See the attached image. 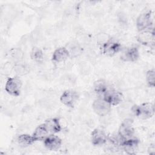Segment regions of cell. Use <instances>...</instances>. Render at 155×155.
<instances>
[{"mask_svg":"<svg viewBox=\"0 0 155 155\" xmlns=\"http://www.w3.org/2000/svg\"><path fill=\"white\" fill-rule=\"evenodd\" d=\"M70 56V53L67 48L64 47H60L57 48L53 53L52 56V60L55 62H62L67 59Z\"/></svg>","mask_w":155,"mask_h":155,"instance_id":"obj_13","label":"cell"},{"mask_svg":"<svg viewBox=\"0 0 155 155\" xmlns=\"http://www.w3.org/2000/svg\"><path fill=\"white\" fill-rule=\"evenodd\" d=\"M62 144L61 139L54 135H50L44 139V145L45 147L50 150H58Z\"/></svg>","mask_w":155,"mask_h":155,"instance_id":"obj_9","label":"cell"},{"mask_svg":"<svg viewBox=\"0 0 155 155\" xmlns=\"http://www.w3.org/2000/svg\"><path fill=\"white\" fill-rule=\"evenodd\" d=\"M22 87V82L18 77L9 78L6 81L5 90L9 94L13 96H18L20 94Z\"/></svg>","mask_w":155,"mask_h":155,"instance_id":"obj_2","label":"cell"},{"mask_svg":"<svg viewBox=\"0 0 155 155\" xmlns=\"http://www.w3.org/2000/svg\"><path fill=\"white\" fill-rule=\"evenodd\" d=\"M17 140L18 143L23 147H28L31 145L35 141H36L33 136H30L27 134H22L19 135Z\"/></svg>","mask_w":155,"mask_h":155,"instance_id":"obj_18","label":"cell"},{"mask_svg":"<svg viewBox=\"0 0 155 155\" xmlns=\"http://www.w3.org/2000/svg\"><path fill=\"white\" fill-rule=\"evenodd\" d=\"M11 56L12 58L17 61H19L21 60L24 57V53L21 48H14L12 50Z\"/></svg>","mask_w":155,"mask_h":155,"instance_id":"obj_21","label":"cell"},{"mask_svg":"<svg viewBox=\"0 0 155 155\" xmlns=\"http://www.w3.org/2000/svg\"><path fill=\"white\" fill-rule=\"evenodd\" d=\"M94 87L95 92L100 96L99 97H102L110 88L105 82L102 80L96 81L95 82Z\"/></svg>","mask_w":155,"mask_h":155,"instance_id":"obj_17","label":"cell"},{"mask_svg":"<svg viewBox=\"0 0 155 155\" xmlns=\"http://www.w3.org/2000/svg\"><path fill=\"white\" fill-rule=\"evenodd\" d=\"M154 78L155 73L153 70H151L147 71L146 74V79L148 84L151 87L154 86Z\"/></svg>","mask_w":155,"mask_h":155,"instance_id":"obj_23","label":"cell"},{"mask_svg":"<svg viewBox=\"0 0 155 155\" xmlns=\"http://www.w3.org/2000/svg\"><path fill=\"white\" fill-rule=\"evenodd\" d=\"M139 56V53L136 47H131L127 48L121 54L120 58L125 62L136 61Z\"/></svg>","mask_w":155,"mask_h":155,"instance_id":"obj_11","label":"cell"},{"mask_svg":"<svg viewBox=\"0 0 155 155\" xmlns=\"http://www.w3.org/2000/svg\"><path fill=\"white\" fill-rule=\"evenodd\" d=\"M131 111L136 116L145 119L151 117L154 114V108L152 104L144 103L139 105L133 106Z\"/></svg>","mask_w":155,"mask_h":155,"instance_id":"obj_1","label":"cell"},{"mask_svg":"<svg viewBox=\"0 0 155 155\" xmlns=\"http://www.w3.org/2000/svg\"><path fill=\"white\" fill-rule=\"evenodd\" d=\"M91 142L94 145L99 146L107 142V137L105 132L101 129H95L93 131L91 136Z\"/></svg>","mask_w":155,"mask_h":155,"instance_id":"obj_10","label":"cell"},{"mask_svg":"<svg viewBox=\"0 0 155 155\" xmlns=\"http://www.w3.org/2000/svg\"><path fill=\"white\" fill-rule=\"evenodd\" d=\"M13 70L18 75H24L28 71V67L22 63H16L13 66Z\"/></svg>","mask_w":155,"mask_h":155,"instance_id":"obj_20","label":"cell"},{"mask_svg":"<svg viewBox=\"0 0 155 155\" xmlns=\"http://www.w3.org/2000/svg\"><path fill=\"white\" fill-rule=\"evenodd\" d=\"M32 58L36 62H40L43 60L44 54L42 51L39 48H35L31 53Z\"/></svg>","mask_w":155,"mask_h":155,"instance_id":"obj_22","label":"cell"},{"mask_svg":"<svg viewBox=\"0 0 155 155\" xmlns=\"http://www.w3.org/2000/svg\"><path fill=\"white\" fill-rule=\"evenodd\" d=\"M49 133H50V132H49L45 124H43L39 125L35 129L32 136L34 137L35 140L37 141V140H41L44 139L46 137H47L48 136Z\"/></svg>","mask_w":155,"mask_h":155,"instance_id":"obj_15","label":"cell"},{"mask_svg":"<svg viewBox=\"0 0 155 155\" xmlns=\"http://www.w3.org/2000/svg\"><path fill=\"white\" fill-rule=\"evenodd\" d=\"M108 102L110 105H117L122 101V95L120 93L116 91L111 87L101 97Z\"/></svg>","mask_w":155,"mask_h":155,"instance_id":"obj_4","label":"cell"},{"mask_svg":"<svg viewBox=\"0 0 155 155\" xmlns=\"http://www.w3.org/2000/svg\"><path fill=\"white\" fill-rule=\"evenodd\" d=\"M45 124L50 133H56L61 130V125L58 118H50L47 120Z\"/></svg>","mask_w":155,"mask_h":155,"instance_id":"obj_16","label":"cell"},{"mask_svg":"<svg viewBox=\"0 0 155 155\" xmlns=\"http://www.w3.org/2000/svg\"><path fill=\"white\" fill-rule=\"evenodd\" d=\"M132 120L127 119L120 125L119 130V134L124 139H127L133 137L134 131L132 127Z\"/></svg>","mask_w":155,"mask_h":155,"instance_id":"obj_8","label":"cell"},{"mask_svg":"<svg viewBox=\"0 0 155 155\" xmlns=\"http://www.w3.org/2000/svg\"><path fill=\"white\" fill-rule=\"evenodd\" d=\"M78 99V94L76 91L72 90L65 91L60 97L61 102L65 105L73 107Z\"/></svg>","mask_w":155,"mask_h":155,"instance_id":"obj_7","label":"cell"},{"mask_svg":"<svg viewBox=\"0 0 155 155\" xmlns=\"http://www.w3.org/2000/svg\"><path fill=\"white\" fill-rule=\"evenodd\" d=\"M121 50L120 44L114 40H108L105 42L102 47L103 53L109 56L114 55Z\"/></svg>","mask_w":155,"mask_h":155,"instance_id":"obj_5","label":"cell"},{"mask_svg":"<svg viewBox=\"0 0 155 155\" xmlns=\"http://www.w3.org/2000/svg\"><path fill=\"white\" fill-rule=\"evenodd\" d=\"M110 107L111 105L101 97L96 99L93 103L94 111L100 116L108 114L111 109Z\"/></svg>","mask_w":155,"mask_h":155,"instance_id":"obj_3","label":"cell"},{"mask_svg":"<svg viewBox=\"0 0 155 155\" xmlns=\"http://www.w3.org/2000/svg\"><path fill=\"white\" fill-rule=\"evenodd\" d=\"M138 144L139 141L137 139L131 137L125 139L121 146L128 154H134L137 148Z\"/></svg>","mask_w":155,"mask_h":155,"instance_id":"obj_12","label":"cell"},{"mask_svg":"<svg viewBox=\"0 0 155 155\" xmlns=\"http://www.w3.org/2000/svg\"><path fill=\"white\" fill-rule=\"evenodd\" d=\"M137 28L139 31L147 30L150 28L152 25V21L150 12L140 15L136 21Z\"/></svg>","mask_w":155,"mask_h":155,"instance_id":"obj_6","label":"cell"},{"mask_svg":"<svg viewBox=\"0 0 155 155\" xmlns=\"http://www.w3.org/2000/svg\"><path fill=\"white\" fill-rule=\"evenodd\" d=\"M67 50L70 53V56L72 57H77L82 52V48L78 44L74 42L70 44Z\"/></svg>","mask_w":155,"mask_h":155,"instance_id":"obj_19","label":"cell"},{"mask_svg":"<svg viewBox=\"0 0 155 155\" xmlns=\"http://www.w3.org/2000/svg\"><path fill=\"white\" fill-rule=\"evenodd\" d=\"M137 40L140 43L145 45L154 44V33L150 30H143L139 34Z\"/></svg>","mask_w":155,"mask_h":155,"instance_id":"obj_14","label":"cell"}]
</instances>
